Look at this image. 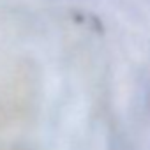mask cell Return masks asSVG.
<instances>
[{"label":"cell","mask_w":150,"mask_h":150,"mask_svg":"<svg viewBox=\"0 0 150 150\" xmlns=\"http://www.w3.org/2000/svg\"><path fill=\"white\" fill-rule=\"evenodd\" d=\"M0 150H23V148H18V146H0Z\"/></svg>","instance_id":"6da1fadb"}]
</instances>
